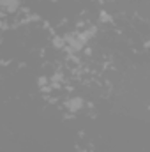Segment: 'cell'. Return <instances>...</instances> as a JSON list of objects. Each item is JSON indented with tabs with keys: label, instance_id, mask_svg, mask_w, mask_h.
I'll use <instances>...</instances> for the list:
<instances>
[{
	"label": "cell",
	"instance_id": "obj_1",
	"mask_svg": "<svg viewBox=\"0 0 150 152\" xmlns=\"http://www.w3.org/2000/svg\"><path fill=\"white\" fill-rule=\"evenodd\" d=\"M83 104H85V101H83L81 97H69V99L64 103L66 110H67V112H71V113H76V112H79V110L83 108Z\"/></svg>",
	"mask_w": 150,
	"mask_h": 152
},
{
	"label": "cell",
	"instance_id": "obj_2",
	"mask_svg": "<svg viewBox=\"0 0 150 152\" xmlns=\"http://www.w3.org/2000/svg\"><path fill=\"white\" fill-rule=\"evenodd\" d=\"M21 7V0H0V9L5 12H16Z\"/></svg>",
	"mask_w": 150,
	"mask_h": 152
}]
</instances>
